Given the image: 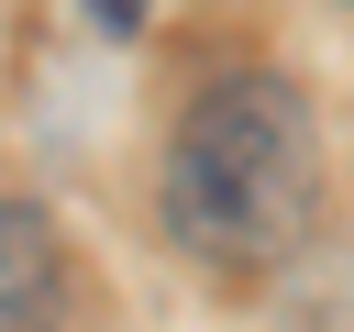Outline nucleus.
<instances>
[{"label": "nucleus", "instance_id": "1", "mask_svg": "<svg viewBox=\"0 0 354 332\" xmlns=\"http://www.w3.org/2000/svg\"><path fill=\"white\" fill-rule=\"evenodd\" d=\"M321 199H332V155H321V111L288 66H221L188 89V111L166 133V177H155V221L188 266L277 277L288 255H310Z\"/></svg>", "mask_w": 354, "mask_h": 332}, {"label": "nucleus", "instance_id": "2", "mask_svg": "<svg viewBox=\"0 0 354 332\" xmlns=\"http://www.w3.org/2000/svg\"><path fill=\"white\" fill-rule=\"evenodd\" d=\"M77 277H66V232L33 199H0V332H66Z\"/></svg>", "mask_w": 354, "mask_h": 332}]
</instances>
